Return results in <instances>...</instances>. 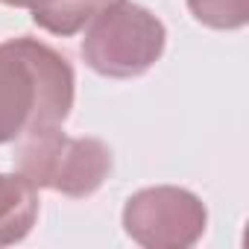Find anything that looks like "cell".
Segmentation results:
<instances>
[{
    "label": "cell",
    "instance_id": "obj_6",
    "mask_svg": "<svg viewBox=\"0 0 249 249\" xmlns=\"http://www.w3.org/2000/svg\"><path fill=\"white\" fill-rule=\"evenodd\" d=\"M114 3L117 0H33L30 9L38 27L56 36H73Z\"/></svg>",
    "mask_w": 249,
    "mask_h": 249
},
{
    "label": "cell",
    "instance_id": "obj_1",
    "mask_svg": "<svg viewBox=\"0 0 249 249\" xmlns=\"http://www.w3.org/2000/svg\"><path fill=\"white\" fill-rule=\"evenodd\" d=\"M73 106V71L33 38L0 44V144L33 126H56Z\"/></svg>",
    "mask_w": 249,
    "mask_h": 249
},
{
    "label": "cell",
    "instance_id": "obj_8",
    "mask_svg": "<svg viewBox=\"0 0 249 249\" xmlns=\"http://www.w3.org/2000/svg\"><path fill=\"white\" fill-rule=\"evenodd\" d=\"M3 3H9V6H30L33 0H3Z\"/></svg>",
    "mask_w": 249,
    "mask_h": 249
},
{
    "label": "cell",
    "instance_id": "obj_7",
    "mask_svg": "<svg viewBox=\"0 0 249 249\" xmlns=\"http://www.w3.org/2000/svg\"><path fill=\"white\" fill-rule=\"evenodd\" d=\"M191 12L217 30H231L243 27L249 18V0H188Z\"/></svg>",
    "mask_w": 249,
    "mask_h": 249
},
{
    "label": "cell",
    "instance_id": "obj_5",
    "mask_svg": "<svg viewBox=\"0 0 249 249\" xmlns=\"http://www.w3.org/2000/svg\"><path fill=\"white\" fill-rule=\"evenodd\" d=\"M36 188L24 176H0V246L21 240L36 223Z\"/></svg>",
    "mask_w": 249,
    "mask_h": 249
},
{
    "label": "cell",
    "instance_id": "obj_2",
    "mask_svg": "<svg viewBox=\"0 0 249 249\" xmlns=\"http://www.w3.org/2000/svg\"><path fill=\"white\" fill-rule=\"evenodd\" d=\"M21 176L33 188H53L68 196L97 191L111 170V153L97 138H68L56 126H33L15 153Z\"/></svg>",
    "mask_w": 249,
    "mask_h": 249
},
{
    "label": "cell",
    "instance_id": "obj_4",
    "mask_svg": "<svg viewBox=\"0 0 249 249\" xmlns=\"http://www.w3.org/2000/svg\"><path fill=\"white\" fill-rule=\"evenodd\" d=\"M126 229L147 246H188L205 229V208L176 188L141 191L126 205Z\"/></svg>",
    "mask_w": 249,
    "mask_h": 249
},
{
    "label": "cell",
    "instance_id": "obj_3",
    "mask_svg": "<svg viewBox=\"0 0 249 249\" xmlns=\"http://www.w3.org/2000/svg\"><path fill=\"white\" fill-rule=\"evenodd\" d=\"M164 50V27L147 9L117 0L94 18L82 41L85 62L106 76H138Z\"/></svg>",
    "mask_w": 249,
    "mask_h": 249
}]
</instances>
